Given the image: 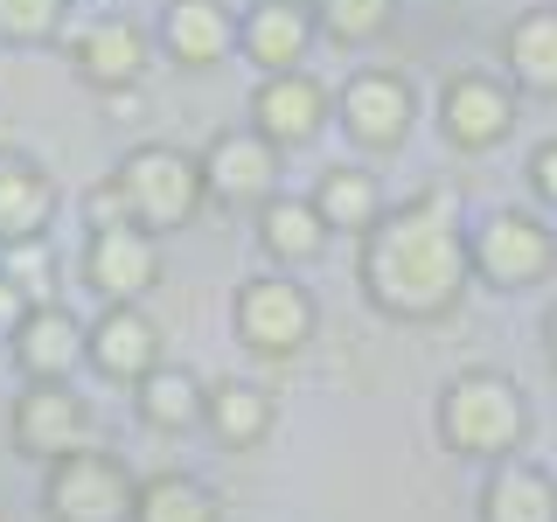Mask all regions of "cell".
<instances>
[{
    "label": "cell",
    "instance_id": "30bf717a",
    "mask_svg": "<svg viewBox=\"0 0 557 522\" xmlns=\"http://www.w3.org/2000/svg\"><path fill=\"white\" fill-rule=\"evenodd\" d=\"M411 119H418V98L397 70H356V77L335 91V126L356 139L362 153H391L411 139Z\"/></svg>",
    "mask_w": 557,
    "mask_h": 522
},
{
    "label": "cell",
    "instance_id": "4316f807",
    "mask_svg": "<svg viewBox=\"0 0 557 522\" xmlns=\"http://www.w3.org/2000/svg\"><path fill=\"white\" fill-rule=\"evenodd\" d=\"M63 22H70V0H0V42L8 49L57 42Z\"/></svg>",
    "mask_w": 557,
    "mask_h": 522
},
{
    "label": "cell",
    "instance_id": "f546056e",
    "mask_svg": "<svg viewBox=\"0 0 557 522\" xmlns=\"http://www.w3.org/2000/svg\"><path fill=\"white\" fill-rule=\"evenodd\" d=\"M544 348H550V362H557V307H550V321H544Z\"/></svg>",
    "mask_w": 557,
    "mask_h": 522
},
{
    "label": "cell",
    "instance_id": "9a60e30c",
    "mask_svg": "<svg viewBox=\"0 0 557 522\" xmlns=\"http://www.w3.org/2000/svg\"><path fill=\"white\" fill-rule=\"evenodd\" d=\"M509 126H516L509 84L481 77V70L446 77V91H440V133H446L460 153H481V147H495V139H509Z\"/></svg>",
    "mask_w": 557,
    "mask_h": 522
},
{
    "label": "cell",
    "instance_id": "8992f818",
    "mask_svg": "<svg viewBox=\"0 0 557 522\" xmlns=\"http://www.w3.org/2000/svg\"><path fill=\"white\" fill-rule=\"evenodd\" d=\"M467 265H474L487 286L522 293V286H536V278H550L557 237L536 216H522V209H495V216H481V231L467 237Z\"/></svg>",
    "mask_w": 557,
    "mask_h": 522
},
{
    "label": "cell",
    "instance_id": "ac0fdd59",
    "mask_svg": "<svg viewBox=\"0 0 557 522\" xmlns=\"http://www.w3.org/2000/svg\"><path fill=\"white\" fill-rule=\"evenodd\" d=\"M153 42H161L168 63H182V70H216L237 49V14L223 8V0H168Z\"/></svg>",
    "mask_w": 557,
    "mask_h": 522
},
{
    "label": "cell",
    "instance_id": "7402d4cb",
    "mask_svg": "<svg viewBox=\"0 0 557 522\" xmlns=\"http://www.w3.org/2000/svg\"><path fill=\"white\" fill-rule=\"evenodd\" d=\"M481 522H557V481L536 460H495L481 487Z\"/></svg>",
    "mask_w": 557,
    "mask_h": 522
},
{
    "label": "cell",
    "instance_id": "7c38bea8",
    "mask_svg": "<svg viewBox=\"0 0 557 522\" xmlns=\"http://www.w3.org/2000/svg\"><path fill=\"white\" fill-rule=\"evenodd\" d=\"M84 362L104 376V383H133L139 376H153L168 362V348H161V321H153L139 300H119V307H104L98 321H84Z\"/></svg>",
    "mask_w": 557,
    "mask_h": 522
},
{
    "label": "cell",
    "instance_id": "e0dca14e",
    "mask_svg": "<svg viewBox=\"0 0 557 522\" xmlns=\"http://www.w3.org/2000/svg\"><path fill=\"white\" fill-rule=\"evenodd\" d=\"M313 35L321 28H313L307 0H258L237 22V49H244V63H258L265 77H278V70H307Z\"/></svg>",
    "mask_w": 557,
    "mask_h": 522
},
{
    "label": "cell",
    "instance_id": "5bb4252c",
    "mask_svg": "<svg viewBox=\"0 0 557 522\" xmlns=\"http://www.w3.org/2000/svg\"><path fill=\"white\" fill-rule=\"evenodd\" d=\"M8 348H14V370L28 383H70V370L84 362V321L57 300H35L8 327Z\"/></svg>",
    "mask_w": 557,
    "mask_h": 522
},
{
    "label": "cell",
    "instance_id": "484cf974",
    "mask_svg": "<svg viewBox=\"0 0 557 522\" xmlns=\"http://www.w3.org/2000/svg\"><path fill=\"white\" fill-rule=\"evenodd\" d=\"M391 14H397V0H313V28L342 49L376 42V35L391 28Z\"/></svg>",
    "mask_w": 557,
    "mask_h": 522
},
{
    "label": "cell",
    "instance_id": "277c9868",
    "mask_svg": "<svg viewBox=\"0 0 557 522\" xmlns=\"http://www.w3.org/2000/svg\"><path fill=\"white\" fill-rule=\"evenodd\" d=\"M133 495H139L133 467L91 439L70 446L63 460H49V474H42L49 522H133Z\"/></svg>",
    "mask_w": 557,
    "mask_h": 522
},
{
    "label": "cell",
    "instance_id": "4dcf8cb0",
    "mask_svg": "<svg viewBox=\"0 0 557 522\" xmlns=\"http://www.w3.org/2000/svg\"><path fill=\"white\" fill-rule=\"evenodd\" d=\"M307 8H313V0H307Z\"/></svg>",
    "mask_w": 557,
    "mask_h": 522
},
{
    "label": "cell",
    "instance_id": "8fae6325",
    "mask_svg": "<svg viewBox=\"0 0 557 522\" xmlns=\"http://www.w3.org/2000/svg\"><path fill=\"white\" fill-rule=\"evenodd\" d=\"M70 63H77V77L91 84V91L119 98V91H139V77H147L153 63V35L133 22V14H98V22L70 28Z\"/></svg>",
    "mask_w": 557,
    "mask_h": 522
},
{
    "label": "cell",
    "instance_id": "d4e9b609",
    "mask_svg": "<svg viewBox=\"0 0 557 522\" xmlns=\"http://www.w3.org/2000/svg\"><path fill=\"white\" fill-rule=\"evenodd\" d=\"M133 522H223V509H216V495H209L196 474H182V467H161V474L139 481Z\"/></svg>",
    "mask_w": 557,
    "mask_h": 522
},
{
    "label": "cell",
    "instance_id": "ba28073f",
    "mask_svg": "<svg viewBox=\"0 0 557 522\" xmlns=\"http://www.w3.org/2000/svg\"><path fill=\"white\" fill-rule=\"evenodd\" d=\"M196 161H202V196L216 209H265L278 196V147L251 126H223Z\"/></svg>",
    "mask_w": 557,
    "mask_h": 522
},
{
    "label": "cell",
    "instance_id": "603a6c76",
    "mask_svg": "<svg viewBox=\"0 0 557 522\" xmlns=\"http://www.w3.org/2000/svg\"><path fill=\"white\" fill-rule=\"evenodd\" d=\"M202 397H209V383L188 370V362H161L153 376L133 383V411H139V425H147V432H188V425H202Z\"/></svg>",
    "mask_w": 557,
    "mask_h": 522
},
{
    "label": "cell",
    "instance_id": "44dd1931",
    "mask_svg": "<svg viewBox=\"0 0 557 522\" xmlns=\"http://www.w3.org/2000/svg\"><path fill=\"white\" fill-rule=\"evenodd\" d=\"M258 251H265L278 272H300L327 251V223L313 216L307 196H272L258 209Z\"/></svg>",
    "mask_w": 557,
    "mask_h": 522
},
{
    "label": "cell",
    "instance_id": "52a82bcc",
    "mask_svg": "<svg viewBox=\"0 0 557 522\" xmlns=\"http://www.w3.org/2000/svg\"><path fill=\"white\" fill-rule=\"evenodd\" d=\"M168 272V251L153 231L139 223H91V244H84V286L98 293L104 307L119 300H147Z\"/></svg>",
    "mask_w": 557,
    "mask_h": 522
},
{
    "label": "cell",
    "instance_id": "f1b7e54d",
    "mask_svg": "<svg viewBox=\"0 0 557 522\" xmlns=\"http://www.w3.org/2000/svg\"><path fill=\"white\" fill-rule=\"evenodd\" d=\"M530 188H536L544 202H557V139H544V147L530 153Z\"/></svg>",
    "mask_w": 557,
    "mask_h": 522
},
{
    "label": "cell",
    "instance_id": "cb8c5ba5",
    "mask_svg": "<svg viewBox=\"0 0 557 522\" xmlns=\"http://www.w3.org/2000/svg\"><path fill=\"white\" fill-rule=\"evenodd\" d=\"M502 63L522 91L536 98H557V8H530L522 22H509L502 35Z\"/></svg>",
    "mask_w": 557,
    "mask_h": 522
},
{
    "label": "cell",
    "instance_id": "9c48e42d",
    "mask_svg": "<svg viewBox=\"0 0 557 522\" xmlns=\"http://www.w3.org/2000/svg\"><path fill=\"white\" fill-rule=\"evenodd\" d=\"M251 133H265L278 153L293 147H313L327 126H335V91H327L313 70H278V77H258L251 91Z\"/></svg>",
    "mask_w": 557,
    "mask_h": 522
},
{
    "label": "cell",
    "instance_id": "2e32d148",
    "mask_svg": "<svg viewBox=\"0 0 557 522\" xmlns=\"http://www.w3.org/2000/svg\"><path fill=\"white\" fill-rule=\"evenodd\" d=\"M63 209V188L35 153H0V251L14 244H42Z\"/></svg>",
    "mask_w": 557,
    "mask_h": 522
},
{
    "label": "cell",
    "instance_id": "5b68a950",
    "mask_svg": "<svg viewBox=\"0 0 557 522\" xmlns=\"http://www.w3.org/2000/svg\"><path fill=\"white\" fill-rule=\"evenodd\" d=\"M231 327H237V341L251 348V356L286 362V356H300V348L313 341L321 307H313L307 286H293V272H258V278H244V286H237Z\"/></svg>",
    "mask_w": 557,
    "mask_h": 522
},
{
    "label": "cell",
    "instance_id": "d6986e66",
    "mask_svg": "<svg viewBox=\"0 0 557 522\" xmlns=\"http://www.w3.org/2000/svg\"><path fill=\"white\" fill-rule=\"evenodd\" d=\"M272 425H278V405H272L265 383H244V376L209 383V397H202V432H209L223 452H258V446L272 439Z\"/></svg>",
    "mask_w": 557,
    "mask_h": 522
},
{
    "label": "cell",
    "instance_id": "6da1fadb",
    "mask_svg": "<svg viewBox=\"0 0 557 522\" xmlns=\"http://www.w3.org/2000/svg\"><path fill=\"white\" fill-rule=\"evenodd\" d=\"M356 278H362V300L383 321H446L460 307L467 278H474L467 237L446 216V196H418L405 209H383V223L362 237Z\"/></svg>",
    "mask_w": 557,
    "mask_h": 522
},
{
    "label": "cell",
    "instance_id": "7a4b0ae2",
    "mask_svg": "<svg viewBox=\"0 0 557 522\" xmlns=\"http://www.w3.org/2000/svg\"><path fill=\"white\" fill-rule=\"evenodd\" d=\"M202 161L182 147H168V139H139V147L119 153L112 182L98 188V223H139V231H182V223H196L202 209Z\"/></svg>",
    "mask_w": 557,
    "mask_h": 522
},
{
    "label": "cell",
    "instance_id": "ffe728a7",
    "mask_svg": "<svg viewBox=\"0 0 557 522\" xmlns=\"http://www.w3.org/2000/svg\"><path fill=\"white\" fill-rule=\"evenodd\" d=\"M313 216L327 223V237H370L376 223H383V182L370 167H356V161H335L313 182Z\"/></svg>",
    "mask_w": 557,
    "mask_h": 522
},
{
    "label": "cell",
    "instance_id": "3957f363",
    "mask_svg": "<svg viewBox=\"0 0 557 522\" xmlns=\"http://www.w3.org/2000/svg\"><path fill=\"white\" fill-rule=\"evenodd\" d=\"M440 439L460 460H516V446L530 439V405L509 376L467 370L440 390Z\"/></svg>",
    "mask_w": 557,
    "mask_h": 522
},
{
    "label": "cell",
    "instance_id": "83f0119b",
    "mask_svg": "<svg viewBox=\"0 0 557 522\" xmlns=\"http://www.w3.org/2000/svg\"><path fill=\"white\" fill-rule=\"evenodd\" d=\"M0 272H8V286L22 293V300H49V258L42 244H14V251H0Z\"/></svg>",
    "mask_w": 557,
    "mask_h": 522
},
{
    "label": "cell",
    "instance_id": "4fadbf2b",
    "mask_svg": "<svg viewBox=\"0 0 557 522\" xmlns=\"http://www.w3.org/2000/svg\"><path fill=\"white\" fill-rule=\"evenodd\" d=\"M84 432H91V405L77 397V383H28L22 397H14V418H8V439L14 452H28V460H63L70 446H84Z\"/></svg>",
    "mask_w": 557,
    "mask_h": 522
}]
</instances>
